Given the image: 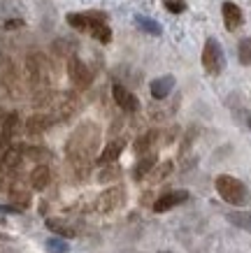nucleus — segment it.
<instances>
[{"label": "nucleus", "mask_w": 251, "mask_h": 253, "mask_svg": "<svg viewBox=\"0 0 251 253\" xmlns=\"http://www.w3.org/2000/svg\"><path fill=\"white\" fill-rule=\"evenodd\" d=\"M49 126V119L47 116H40V114H35V116H31L28 121H26V130L31 132V135H38V132H42Z\"/></svg>", "instance_id": "obj_13"}, {"label": "nucleus", "mask_w": 251, "mask_h": 253, "mask_svg": "<svg viewBox=\"0 0 251 253\" xmlns=\"http://www.w3.org/2000/svg\"><path fill=\"white\" fill-rule=\"evenodd\" d=\"M116 176H119V168H107L98 174V181H112Z\"/></svg>", "instance_id": "obj_19"}, {"label": "nucleus", "mask_w": 251, "mask_h": 253, "mask_svg": "<svg viewBox=\"0 0 251 253\" xmlns=\"http://www.w3.org/2000/svg\"><path fill=\"white\" fill-rule=\"evenodd\" d=\"M112 93H114V102L123 109V112H135V109L140 107V102H137V98L128 91V88H123L121 84H116L114 88H112Z\"/></svg>", "instance_id": "obj_5"}, {"label": "nucleus", "mask_w": 251, "mask_h": 253, "mask_svg": "<svg viewBox=\"0 0 251 253\" xmlns=\"http://www.w3.org/2000/svg\"><path fill=\"white\" fill-rule=\"evenodd\" d=\"M49 181H51V172H49V168L40 165V168L33 169V174H31V186L35 188V191H42V188H47V186H49Z\"/></svg>", "instance_id": "obj_10"}, {"label": "nucleus", "mask_w": 251, "mask_h": 253, "mask_svg": "<svg viewBox=\"0 0 251 253\" xmlns=\"http://www.w3.org/2000/svg\"><path fill=\"white\" fill-rule=\"evenodd\" d=\"M172 88H175V77H172V75H165V77L153 79V82H151V95L156 100L167 98Z\"/></svg>", "instance_id": "obj_8"}, {"label": "nucleus", "mask_w": 251, "mask_h": 253, "mask_svg": "<svg viewBox=\"0 0 251 253\" xmlns=\"http://www.w3.org/2000/svg\"><path fill=\"white\" fill-rule=\"evenodd\" d=\"M249 126H251V119H249Z\"/></svg>", "instance_id": "obj_27"}, {"label": "nucleus", "mask_w": 251, "mask_h": 253, "mask_svg": "<svg viewBox=\"0 0 251 253\" xmlns=\"http://www.w3.org/2000/svg\"><path fill=\"white\" fill-rule=\"evenodd\" d=\"M156 165V154H147L142 161L135 165V179H142V176H147L149 172H151V168Z\"/></svg>", "instance_id": "obj_12"}, {"label": "nucleus", "mask_w": 251, "mask_h": 253, "mask_svg": "<svg viewBox=\"0 0 251 253\" xmlns=\"http://www.w3.org/2000/svg\"><path fill=\"white\" fill-rule=\"evenodd\" d=\"M228 221L233 223V225H237V228L251 232V214H244V211H230Z\"/></svg>", "instance_id": "obj_14"}, {"label": "nucleus", "mask_w": 251, "mask_h": 253, "mask_svg": "<svg viewBox=\"0 0 251 253\" xmlns=\"http://www.w3.org/2000/svg\"><path fill=\"white\" fill-rule=\"evenodd\" d=\"M237 58H240L242 65H251V38L240 40V44H237Z\"/></svg>", "instance_id": "obj_15"}, {"label": "nucleus", "mask_w": 251, "mask_h": 253, "mask_svg": "<svg viewBox=\"0 0 251 253\" xmlns=\"http://www.w3.org/2000/svg\"><path fill=\"white\" fill-rule=\"evenodd\" d=\"M170 172H172V163H163V165L153 172V179H156V181H158V179H165Z\"/></svg>", "instance_id": "obj_20"}, {"label": "nucleus", "mask_w": 251, "mask_h": 253, "mask_svg": "<svg viewBox=\"0 0 251 253\" xmlns=\"http://www.w3.org/2000/svg\"><path fill=\"white\" fill-rule=\"evenodd\" d=\"M165 7L170 9L172 14H179V12H184V7H186V5H184L182 0H165Z\"/></svg>", "instance_id": "obj_22"}, {"label": "nucleus", "mask_w": 251, "mask_h": 253, "mask_svg": "<svg viewBox=\"0 0 251 253\" xmlns=\"http://www.w3.org/2000/svg\"><path fill=\"white\" fill-rule=\"evenodd\" d=\"M137 23L145 28V31H149L151 35H160V26L158 23H153L151 19H145V16H137Z\"/></svg>", "instance_id": "obj_18"}, {"label": "nucleus", "mask_w": 251, "mask_h": 253, "mask_svg": "<svg viewBox=\"0 0 251 253\" xmlns=\"http://www.w3.org/2000/svg\"><path fill=\"white\" fill-rule=\"evenodd\" d=\"M202 65L209 75H219L223 65H226V58H223V49L214 38H209L205 42V49H202Z\"/></svg>", "instance_id": "obj_2"}, {"label": "nucleus", "mask_w": 251, "mask_h": 253, "mask_svg": "<svg viewBox=\"0 0 251 253\" xmlns=\"http://www.w3.org/2000/svg\"><path fill=\"white\" fill-rule=\"evenodd\" d=\"M156 137H158V132H156V130H151V132H147L145 137H140V139H137V144H135V149H137V151H145L147 146H151V144H153V139H156Z\"/></svg>", "instance_id": "obj_17"}, {"label": "nucleus", "mask_w": 251, "mask_h": 253, "mask_svg": "<svg viewBox=\"0 0 251 253\" xmlns=\"http://www.w3.org/2000/svg\"><path fill=\"white\" fill-rule=\"evenodd\" d=\"M47 246L53 249V253H68V244H65V242H58V239H49Z\"/></svg>", "instance_id": "obj_21"}, {"label": "nucleus", "mask_w": 251, "mask_h": 253, "mask_svg": "<svg viewBox=\"0 0 251 253\" xmlns=\"http://www.w3.org/2000/svg\"><path fill=\"white\" fill-rule=\"evenodd\" d=\"M16 26H21V21H7V28H16Z\"/></svg>", "instance_id": "obj_24"}, {"label": "nucleus", "mask_w": 251, "mask_h": 253, "mask_svg": "<svg viewBox=\"0 0 251 253\" xmlns=\"http://www.w3.org/2000/svg\"><path fill=\"white\" fill-rule=\"evenodd\" d=\"M68 75L72 79V84H77L79 88H86L91 84V70L86 68L79 58H75V56L68 61Z\"/></svg>", "instance_id": "obj_3"}, {"label": "nucleus", "mask_w": 251, "mask_h": 253, "mask_svg": "<svg viewBox=\"0 0 251 253\" xmlns=\"http://www.w3.org/2000/svg\"><path fill=\"white\" fill-rule=\"evenodd\" d=\"M123 151V142L121 139H114V142H109V144L102 149V154H100L98 163H102V165H109V163H114L119 156H121Z\"/></svg>", "instance_id": "obj_9"}, {"label": "nucleus", "mask_w": 251, "mask_h": 253, "mask_svg": "<svg viewBox=\"0 0 251 253\" xmlns=\"http://www.w3.org/2000/svg\"><path fill=\"white\" fill-rule=\"evenodd\" d=\"M0 123H2V112H0Z\"/></svg>", "instance_id": "obj_25"}, {"label": "nucleus", "mask_w": 251, "mask_h": 253, "mask_svg": "<svg viewBox=\"0 0 251 253\" xmlns=\"http://www.w3.org/2000/svg\"><path fill=\"white\" fill-rule=\"evenodd\" d=\"M186 198H189V193L186 191H172V193H165V195H160L156 202H153V211H158V214H163V211H167V209L177 207V205H182V202H186Z\"/></svg>", "instance_id": "obj_4"}, {"label": "nucleus", "mask_w": 251, "mask_h": 253, "mask_svg": "<svg viewBox=\"0 0 251 253\" xmlns=\"http://www.w3.org/2000/svg\"><path fill=\"white\" fill-rule=\"evenodd\" d=\"M47 228L51 232H56V235H61V237H75V230L72 228H68V225H63V223L53 221V218H47Z\"/></svg>", "instance_id": "obj_16"}, {"label": "nucleus", "mask_w": 251, "mask_h": 253, "mask_svg": "<svg viewBox=\"0 0 251 253\" xmlns=\"http://www.w3.org/2000/svg\"><path fill=\"white\" fill-rule=\"evenodd\" d=\"M160 253H172V251H160Z\"/></svg>", "instance_id": "obj_26"}, {"label": "nucleus", "mask_w": 251, "mask_h": 253, "mask_svg": "<svg viewBox=\"0 0 251 253\" xmlns=\"http://www.w3.org/2000/svg\"><path fill=\"white\" fill-rule=\"evenodd\" d=\"M216 191L219 195L228 205H235V207H244L247 202H249V191H247V186L235 179V176H228V174H221L216 176Z\"/></svg>", "instance_id": "obj_1"}, {"label": "nucleus", "mask_w": 251, "mask_h": 253, "mask_svg": "<svg viewBox=\"0 0 251 253\" xmlns=\"http://www.w3.org/2000/svg\"><path fill=\"white\" fill-rule=\"evenodd\" d=\"M0 211H5V214H16L19 209H16V207H5V205H0Z\"/></svg>", "instance_id": "obj_23"}, {"label": "nucleus", "mask_w": 251, "mask_h": 253, "mask_svg": "<svg viewBox=\"0 0 251 253\" xmlns=\"http://www.w3.org/2000/svg\"><path fill=\"white\" fill-rule=\"evenodd\" d=\"M91 33H93V38L98 40V42H102V44H107L112 40V31H109V26L105 21H93Z\"/></svg>", "instance_id": "obj_11"}, {"label": "nucleus", "mask_w": 251, "mask_h": 253, "mask_svg": "<svg viewBox=\"0 0 251 253\" xmlns=\"http://www.w3.org/2000/svg\"><path fill=\"white\" fill-rule=\"evenodd\" d=\"M121 202H123V191L121 188H112V191H107V193L100 195V200H98V205H96V207H98L100 211H112V209L119 207Z\"/></svg>", "instance_id": "obj_6"}, {"label": "nucleus", "mask_w": 251, "mask_h": 253, "mask_svg": "<svg viewBox=\"0 0 251 253\" xmlns=\"http://www.w3.org/2000/svg\"><path fill=\"white\" fill-rule=\"evenodd\" d=\"M221 12H223V21H226V28H228V31H235L237 26L242 23V9L237 7L235 2H223Z\"/></svg>", "instance_id": "obj_7"}]
</instances>
